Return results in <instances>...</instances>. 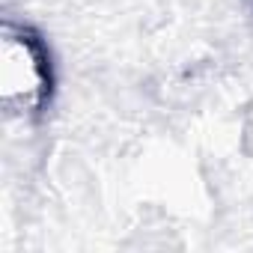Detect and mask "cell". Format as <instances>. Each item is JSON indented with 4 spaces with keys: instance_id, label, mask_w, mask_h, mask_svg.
Instances as JSON below:
<instances>
[{
    "instance_id": "cell-1",
    "label": "cell",
    "mask_w": 253,
    "mask_h": 253,
    "mask_svg": "<svg viewBox=\"0 0 253 253\" xmlns=\"http://www.w3.org/2000/svg\"><path fill=\"white\" fill-rule=\"evenodd\" d=\"M0 98L6 113L30 116L51 98V63L39 36L18 24L0 33Z\"/></svg>"
}]
</instances>
